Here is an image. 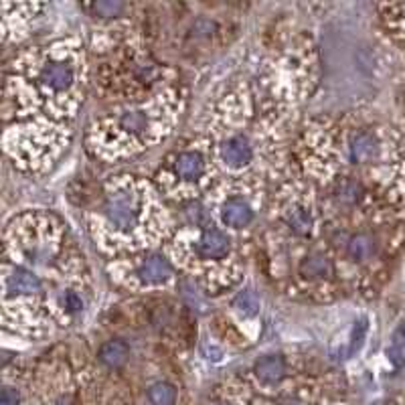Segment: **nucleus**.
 I'll return each instance as SVG.
<instances>
[{
    "label": "nucleus",
    "mask_w": 405,
    "mask_h": 405,
    "mask_svg": "<svg viewBox=\"0 0 405 405\" xmlns=\"http://www.w3.org/2000/svg\"><path fill=\"white\" fill-rule=\"evenodd\" d=\"M361 194H363V189L354 180H343L340 185H336V199L343 201V203L352 205V203H357L361 199Z\"/></svg>",
    "instance_id": "17"
},
{
    "label": "nucleus",
    "mask_w": 405,
    "mask_h": 405,
    "mask_svg": "<svg viewBox=\"0 0 405 405\" xmlns=\"http://www.w3.org/2000/svg\"><path fill=\"white\" fill-rule=\"evenodd\" d=\"M221 215H223V221L230 227H246L253 219V211H251V207L247 205L244 199H230L223 205V213Z\"/></svg>",
    "instance_id": "7"
},
{
    "label": "nucleus",
    "mask_w": 405,
    "mask_h": 405,
    "mask_svg": "<svg viewBox=\"0 0 405 405\" xmlns=\"http://www.w3.org/2000/svg\"><path fill=\"white\" fill-rule=\"evenodd\" d=\"M91 11L100 17H116L124 11L122 2H95L91 4Z\"/></svg>",
    "instance_id": "21"
},
{
    "label": "nucleus",
    "mask_w": 405,
    "mask_h": 405,
    "mask_svg": "<svg viewBox=\"0 0 405 405\" xmlns=\"http://www.w3.org/2000/svg\"><path fill=\"white\" fill-rule=\"evenodd\" d=\"M176 173L182 178H199L205 171V160L199 152H182L176 159Z\"/></svg>",
    "instance_id": "10"
},
{
    "label": "nucleus",
    "mask_w": 405,
    "mask_h": 405,
    "mask_svg": "<svg viewBox=\"0 0 405 405\" xmlns=\"http://www.w3.org/2000/svg\"><path fill=\"white\" fill-rule=\"evenodd\" d=\"M221 154H223V160H225L230 166H244V164H247V162L251 160V157H253L251 146H249V142H247V138H244V136H233V138H230V140L225 142Z\"/></svg>",
    "instance_id": "6"
},
{
    "label": "nucleus",
    "mask_w": 405,
    "mask_h": 405,
    "mask_svg": "<svg viewBox=\"0 0 405 405\" xmlns=\"http://www.w3.org/2000/svg\"><path fill=\"white\" fill-rule=\"evenodd\" d=\"M189 215H191V219H193L194 223H203V219L207 217V213H205V209L199 205V203H194V205H191L189 207Z\"/></svg>",
    "instance_id": "24"
},
{
    "label": "nucleus",
    "mask_w": 405,
    "mask_h": 405,
    "mask_svg": "<svg viewBox=\"0 0 405 405\" xmlns=\"http://www.w3.org/2000/svg\"><path fill=\"white\" fill-rule=\"evenodd\" d=\"M120 124H122L124 130H128L132 134H138V132H142L146 128L148 120H146V116L142 112H126L120 118Z\"/></svg>",
    "instance_id": "19"
},
{
    "label": "nucleus",
    "mask_w": 405,
    "mask_h": 405,
    "mask_svg": "<svg viewBox=\"0 0 405 405\" xmlns=\"http://www.w3.org/2000/svg\"><path fill=\"white\" fill-rule=\"evenodd\" d=\"M41 84L45 88L55 89V91H63L73 84V67L67 63L55 61V63H47L43 71H41Z\"/></svg>",
    "instance_id": "4"
},
{
    "label": "nucleus",
    "mask_w": 405,
    "mask_h": 405,
    "mask_svg": "<svg viewBox=\"0 0 405 405\" xmlns=\"http://www.w3.org/2000/svg\"><path fill=\"white\" fill-rule=\"evenodd\" d=\"M404 345H405V322L399 324V328L395 331L393 335V343L389 347V361L395 365V367H401L404 365Z\"/></svg>",
    "instance_id": "16"
},
{
    "label": "nucleus",
    "mask_w": 405,
    "mask_h": 405,
    "mask_svg": "<svg viewBox=\"0 0 405 405\" xmlns=\"http://www.w3.org/2000/svg\"><path fill=\"white\" fill-rule=\"evenodd\" d=\"M61 306L67 310V312H79L81 308H84V302L81 298L75 294V292H63V296H61Z\"/></svg>",
    "instance_id": "22"
},
{
    "label": "nucleus",
    "mask_w": 405,
    "mask_h": 405,
    "mask_svg": "<svg viewBox=\"0 0 405 405\" xmlns=\"http://www.w3.org/2000/svg\"><path fill=\"white\" fill-rule=\"evenodd\" d=\"M173 274V267L168 264V260H164L162 255H152L146 262H142L138 267V276L142 282L146 284H162L166 282Z\"/></svg>",
    "instance_id": "5"
},
{
    "label": "nucleus",
    "mask_w": 405,
    "mask_h": 405,
    "mask_svg": "<svg viewBox=\"0 0 405 405\" xmlns=\"http://www.w3.org/2000/svg\"><path fill=\"white\" fill-rule=\"evenodd\" d=\"M148 397L154 405H173L176 399V391L171 383H154L148 389Z\"/></svg>",
    "instance_id": "15"
},
{
    "label": "nucleus",
    "mask_w": 405,
    "mask_h": 405,
    "mask_svg": "<svg viewBox=\"0 0 405 405\" xmlns=\"http://www.w3.org/2000/svg\"><path fill=\"white\" fill-rule=\"evenodd\" d=\"M381 144L373 132H357L349 142V157L352 162H373L379 159Z\"/></svg>",
    "instance_id": "2"
},
{
    "label": "nucleus",
    "mask_w": 405,
    "mask_h": 405,
    "mask_svg": "<svg viewBox=\"0 0 405 405\" xmlns=\"http://www.w3.org/2000/svg\"><path fill=\"white\" fill-rule=\"evenodd\" d=\"M373 253H375V241L369 235L361 233V235H354L349 241V255L354 262H367Z\"/></svg>",
    "instance_id": "13"
},
{
    "label": "nucleus",
    "mask_w": 405,
    "mask_h": 405,
    "mask_svg": "<svg viewBox=\"0 0 405 405\" xmlns=\"http://www.w3.org/2000/svg\"><path fill=\"white\" fill-rule=\"evenodd\" d=\"M288 225L300 235H306L312 230V215L302 207H296L288 213Z\"/></svg>",
    "instance_id": "14"
},
{
    "label": "nucleus",
    "mask_w": 405,
    "mask_h": 405,
    "mask_svg": "<svg viewBox=\"0 0 405 405\" xmlns=\"http://www.w3.org/2000/svg\"><path fill=\"white\" fill-rule=\"evenodd\" d=\"M18 404H20V395H18L17 389H13V387L2 389L0 405H18Z\"/></svg>",
    "instance_id": "23"
},
{
    "label": "nucleus",
    "mask_w": 405,
    "mask_h": 405,
    "mask_svg": "<svg viewBox=\"0 0 405 405\" xmlns=\"http://www.w3.org/2000/svg\"><path fill=\"white\" fill-rule=\"evenodd\" d=\"M128 345L124 340H109L100 349V361L107 367H120L128 359Z\"/></svg>",
    "instance_id": "11"
},
{
    "label": "nucleus",
    "mask_w": 405,
    "mask_h": 405,
    "mask_svg": "<svg viewBox=\"0 0 405 405\" xmlns=\"http://www.w3.org/2000/svg\"><path fill=\"white\" fill-rule=\"evenodd\" d=\"M106 217L118 230L130 231L132 227H136V223L140 219V205H138L136 194L128 193V191L109 194L106 203Z\"/></svg>",
    "instance_id": "1"
},
{
    "label": "nucleus",
    "mask_w": 405,
    "mask_h": 405,
    "mask_svg": "<svg viewBox=\"0 0 405 405\" xmlns=\"http://www.w3.org/2000/svg\"><path fill=\"white\" fill-rule=\"evenodd\" d=\"M286 373V365H284L282 357L278 354H267L262 361H258L255 365V375L260 381H264L267 385L272 383H278Z\"/></svg>",
    "instance_id": "8"
},
{
    "label": "nucleus",
    "mask_w": 405,
    "mask_h": 405,
    "mask_svg": "<svg viewBox=\"0 0 405 405\" xmlns=\"http://www.w3.org/2000/svg\"><path fill=\"white\" fill-rule=\"evenodd\" d=\"M6 286H8L11 292H18V294H36V292H41V280L36 278L33 272L22 270V267H17L8 276Z\"/></svg>",
    "instance_id": "9"
},
{
    "label": "nucleus",
    "mask_w": 405,
    "mask_h": 405,
    "mask_svg": "<svg viewBox=\"0 0 405 405\" xmlns=\"http://www.w3.org/2000/svg\"><path fill=\"white\" fill-rule=\"evenodd\" d=\"M197 253L205 260H219L230 251V237L217 230H207L197 241Z\"/></svg>",
    "instance_id": "3"
},
{
    "label": "nucleus",
    "mask_w": 405,
    "mask_h": 405,
    "mask_svg": "<svg viewBox=\"0 0 405 405\" xmlns=\"http://www.w3.org/2000/svg\"><path fill=\"white\" fill-rule=\"evenodd\" d=\"M235 308L239 312H244L246 317H253L260 310V300H258V296L251 290H244L235 298Z\"/></svg>",
    "instance_id": "18"
},
{
    "label": "nucleus",
    "mask_w": 405,
    "mask_h": 405,
    "mask_svg": "<svg viewBox=\"0 0 405 405\" xmlns=\"http://www.w3.org/2000/svg\"><path fill=\"white\" fill-rule=\"evenodd\" d=\"M367 328H369V324H367V318L359 320V322L352 326L351 343H349V351H347V354H349V357H351V354H354V352L361 349V345H363V340H365V335H367Z\"/></svg>",
    "instance_id": "20"
},
{
    "label": "nucleus",
    "mask_w": 405,
    "mask_h": 405,
    "mask_svg": "<svg viewBox=\"0 0 405 405\" xmlns=\"http://www.w3.org/2000/svg\"><path fill=\"white\" fill-rule=\"evenodd\" d=\"M300 272H302V276L317 280V278L331 276V274H333V265H331V262H328L324 255H310V258H306V260L302 262Z\"/></svg>",
    "instance_id": "12"
}]
</instances>
